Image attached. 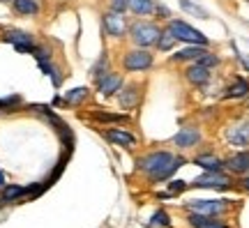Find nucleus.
<instances>
[{
    "label": "nucleus",
    "instance_id": "nucleus-32",
    "mask_svg": "<svg viewBox=\"0 0 249 228\" xmlns=\"http://www.w3.org/2000/svg\"><path fill=\"white\" fill-rule=\"evenodd\" d=\"M155 14H157V18H161V21H169L171 9L166 7V5H155Z\"/></svg>",
    "mask_w": 249,
    "mask_h": 228
},
{
    "label": "nucleus",
    "instance_id": "nucleus-15",
    "mask_svg": "<svg viewBox=\"0 0 249 228\" xmlns=\"http://www.w3.org/2000/svg\"><path fill=\"white\" fill-rule=\"evenodd\" d=\"M224 166L229 168L231 173H238V175L249 173V150L235 152V155H231L229 159H224Z\"/></svg>",
    "mask_w": 249,
    "mask_h": 228
},
{
    "label": "nucleus",
    "instance_id": "nucleus-34",
    "mask_svg": "<svg viewBox=\"0 0 249 228\" xmlns=\"http://www.w3.org/2000/svg\"><path fill=\"white\" fill-rule=\"evenodd\" d=\"M203 228H229V224H224V221L217 219V217H210V219H208V224H205Z\"/></svg>",
    "mask_w": 249,
    "mask_h": 228
},
{
    "label": "nucleus",
    "instance_id": "nucleus-21",
    "mask_svg": "<svg viewBox=\"0 0 249 228\" xmlns=\"http://www.w3.org/2000/svg\"><path fill=\"white\" fill-rule=\"evenodd\" d=\"M92 120H97L99 124H123V123H129V115L124 113H107V111H92L90 113Z\"/></svg>",
    "mask_w": 249,
    "mask_h": 228
},
{
    "label": "nucleus",
    "instance_id": "nucleus-37",
    "mask_svg": "<svg viewBox=\"0 0 249 228\" xmlns=\"http://www.w3.org/2000/svg\"><path fill=\"white\" fill-rule=\"evenodd\" d=\"M240 62H242V67L249 71V55H240Z\"/></svg>",
    "mask_w": 249,
    "mask_h": 228
},
{
    "label": "nucleus",
    "instance_id": "nucleus-35",
    "mask_svg": "<svg viewBox=\"0 0 249 228\" xmlns=\"http://www.w3.org/2000/svg\"><path fill=\"white\" fill-rule=\"evenodd\" d=\"M51 106H53V108H55V106H67V104H65V97L55 95V97H53V102H51Z\"/></svg>",
    "mask_w": 249,
    "mask_h": 228
},
{
    "label": "nucleus",
    "instance_id": "nucleus-28",
    "mask_svg": "<svg viewBox=\"0 0 249 228\" xmlns=\"http://www.w3.org/2000/svg\"><path fill=\"white\" fill-rule=\"evenodd\" d=\"M33 58H35L37 62H44V60H51V58H53V53H51V49H49V46H44V44H35Z\"/></svg>",
    "mask_w": 249,
    "mask_h": 228
},
{
    "label": "nucleus",
    "instance_id": "nucleus-40",
    "mask_svg": "<svg viewBox=\"0 0 249 228\" xmlns=\"http://www.w3.org/2000/svg\"><path fill=\"white\" fill-rule=\"evenodd\" d=\"M0 2H12V0H0Z\"/></svg>",
    "mask_w": 249,
    "mask_h": 228
},
{
    "label": "nucleus",
    "instance_id": "nucleus-4",
    "mask_svg": "<svg viewBox=\"0 0 249 228\" xmlns=\"http://www.w3.org/2000/svg\"><path fill=\"white\" fill-rule=\"evenodd\" d=\"M166 30H169L178 42H185V44H198V46H210V39H208L201 30H196L194 26H189L187 21H182V18H169V21H166Z\"/></svg>",
    "mask_w": 249,
    "mask_h": 228
},
{
    "label": "nucleus",
    "instance_id": "nucleus-25",
    "mask_svg": "<svg viewBox=\"0 0 249 228\" xmlns=\"http://www.w3.org/2000/svg\"><path fill=\"white\" fill-rule=\"evenodd\" d=\"M176 44H178V39H176V37H173V35L169 33V30L164 28V33L160 35V39H157L155 49H157L160 53H171L173 49H176Z\"/></svg>",
    "mask_w": 249,
    "mask_h": 228
},
{
    "label": "nucleus",
    "instance_id": "nucleus-17",
    "mask_svg": "<svg viewBox=\"0 0 249 228\" xmlns=\"http://www.w3.org/2000/svg\"><path fill=\"white\" fill-rule=\"evenodd\" d=\"M194 164L198 168H203V171H222L224 168V159L213 155V152H201V155H196L194 157Z\"/></svg>",
    "mask_w": 249,
    "mask_h": 228
},
{
    "label": "nucleus",
    "instance_id": "nucleus-7",
    "mask_svg": "<svg viewBox=\"0 0 249 228\" xmlns=\"http://www.w3.org/2000/svg\"><path fill=\"white\" fill-rule=\"evenodd\" d=\"M95 86H97V92L99 97H104V99H111V97H116L120 92V88L124 86V76L120 71H107L104 76L99 81H95Z\"/></svg>",
    "mask_w": 249,
    "mask_h": 228
},
{
    "label": "nucleus",
    "instance_id": "nucleus-12",
    "mask_svg": "<svg viewBox=\"0 0 249 228\" xmlns=\"http://www.w3.org/2000/svg\"><path fill=\"white\" fill-rule=\"evenodd\" d=\"M182 76H185V81L189 83V86L201 88V86H205V83L210 81V76H213V70L203 67L201 62H189L185 70H182Z\"/></svg>",
    "mask_w": 249,
    "mask_h": 228
},
{
    "label": "nucleus",
    "instance_id": "nucleus-29",
    "mask_svg": "<svg viewBox=\"0 0 249 228\" xmlns=\"http://www.w3.org/2000/svg\"><path fill=\"white\" fill-rule=\"evenodd\" d=\"M196 62H201V65H203V67H208V70H214V67H217V65H219L222 60H219V55H217V53L208 51L205 55H201V58H198Z\"/></svg>",
    "mask_w": 249,
    "mask_h": 228
},
{
    "label": "nucleus",
    "instance_id": "nucleus-9",
    "mask_svg": "<svg viewBox=\"0 0 249 228\" xmlns=\"http://www.w3.org/2000/svg\"><path fill=\"white\" fill-rule=\"evenodd\" d=\"M116 97H118V104H120L123 111H134L143 97V86L141 83H124Z\"/></svg>",
    "mask_w": 249,
    "mask_h": 228
},
{
    "label": "nucleus",
    "instance_id": "nucleus-2",
    "mask_svg": "<svg viewBox=\"0 0 249 228\" xmlns=\"http://www.w3.org/2000/svg\"><path fill=\"white\" fill-rule=\"evenodd\" d=\"M164 33V28L155 21H148V18H136L134 23H129V42L139 49H150V46L157 44L160 35Z\"/></svg>",
    "mask_w": 249,
    "mask_h": 228
},
{
    "label": "nucleus",
    "instance_id": "nucleus-5",
    "mask_svg": "<svg viewBox=\"0 0 249 228\" xmlns=\"http://www.w3.org/2000/svg\"><path fill=\"white\" fill-rule=\"evenodd\" d=\"M102 28H104L107 37H111V39H124L127 33H129L127 17H124V14H116V12H111V9L102 14Z\"/></svg>",
    "mask_w": 249,
    "mask_h": 228
},
{
    "label": "nucleus",
    "instance_id": "nucleus-13",
    "mask_svg": "<svg viewBox=\"0 0 249 228\" xmlns=\"http://www.w3.org/2000/svg\"><path fill=\"white\" fill-rule=\"evenodd\" d=\"M104 139L108 140V143H113V145H120V148L124 150H132L136 148V136H134L132 132H127V129H123V127H108V129H104Z\"/></svg>",
    "mask_w": 249,
    "mask_h": 228
},
{
    "label": "nucleus",
    "instance_id": "nucleus-36",
    "mask_svg": "<svg viewBox=\"0 0 249 228\" xmlns=\"http://www.w3.org/2000/svg\"><path fill=\"white\" fill-rule=\"evenodd\" d=\"M240 184H242V189H247V192H249V175H242L240 177Z\"/></svg>",
    "mask_w": 249,
    "mask_h": 228
},
{
    "label": "nucleus",
    "instance_id": "nucleus-1",
    "mask_svg": "<svg viewBox=\"0 0 249 228\" xmlns=\"http://www.w3.org/2000/svg\"><path fill=\"white\" fill-rule=\"evenodd\" d=\"M187 159L182 155H173L169 150H152L148 155L136 159V171L148 175V182H166L171 180V175L178 171L180 166H185Z\"/></svg>",
    "mask_w": 249,
    "mask_h": 228
},
{
    "label": "nucleus",
    "instance_id": "nucleus-10",
    "mask_svg": "<svg viewBox=\"0 0 249 228\" xmlns=\"http://www.w3.org/2000/svg\"><path fill=\"white\" fill-rule=\"evenodd\" d=\"M187 212H201V214H208V217H217L222 212L229 210V203L226 201H210V198H196V201H189L185 205Z\"/></svg>",
    "mask_w": 249,
    "mask_h": 228
},
{
    "label": "nucleus",
    "instance_id": "nucleus-20",
    "mask_svg": "<svg viewBox=\"0 0 249 228\" xmlns=\"http://www.w3.org/2000/svg\"><path fill=\"white\" fill-rule=\"evenodd\" d=\"M23 108H26V104H23V97H21V95L0 97V115L17 113V111H23Z\"/></svg>",
    "mask_w": 249,
    "mask_h": 228
},
{
    "label": "nucleus",
    "instance_id": "nucleus-16",
    "mask_svg": "<svg viewBox=\"0 0 249 228\" xmlns=\"http://www.w3.org/2000/svg\"><path fill=\"white\" fill-rule=\"evenodd\" d=\"M2 42L12 44L14 49H23V46H33L35 44V37L26 33V30H5L2 33Z\"/></svg>",
    "mask_w": 249,
    "mask_h": 228
},
{
    "label": "nucleus",
    "instance_id": "nucleus-24",
    "mask_svg": "<svg viewBox=\"0 0 249 228\" xmlns=\"http://www.w3.org/2000/svg\"><path fill=\"white\" fill-rule=\"evenodd\" d=\"M107 71H111V58H108V53L104 51L97 58V62L90 67V79H92V81H99L102 76H104V74H107Z\"/></svg>",
    "mask_w": 249,
    "mask_h": 228
},
{
    "label": "nucleus",
    "instance_id": "nucleus-26",
    "mask_svg": "<svg viewBox=\"0 0 249 228\" xmlns=\"http://www.w3.org/2000/svg\"><path fill=\"white\" fill-rule=\"evenodd\" d=\"M150 228H169L171 226V217H169V212L166 210H157L155 214H152V219H150V224H148Z\"/></svg>",
    "mask_w": 249,
    "mask_h": 228
},
{
    "label": "nucleus",
    "instance_id": "nucleus-8",
    "mask_svg": "<svg viewBox=\"0 0 249 228\" xmlns=\"http://www.w3.org/2000/svg\"><path fill=\"white\" fill-rule=\"evenodd\" d=\"M226 143L235 148H249V118H242L231 127H226Z\"/></svg>",
    "mask_w": 249,
    "mask_h": 228
},
{
    "label": "nucleus",
    "instance_id": "nucleus-31",
    "mask_svg": "<svg viewBox=\"0 0 249 228\" xmlns=\"http://www.w3.org/2000/svg\"><path fill=\"white\" fill-rule=\"evenodd\" d=\"M189 189V182L187 180H169V192L171 193H182V192H187Z\"/></svg>",
    "mask_w": 249,
    "mask_h": 228
},
{
    "label": "nucleus",
    "instance_id": "nucleus-41",
    "mask_svg": "<svg viewBox=\"0 0 249 228\" xmlns=\"http://www.w3.org/2000/svg\"><path fill=\"white\" fill-rule=\"evenodd\" d=\"M247 108H249V102H247Z\"/></svg>",
    "mask_w": 249,
    "mask_h": 228
},
{
    "label": "nucleus",
    "instance_id": "nucleus-30",
    "mask_svg": "<svg viewBox=\"0 0 249 228\" xmlns=\"http://www.w3.org/2000/svg\"><path fill=\"white\" fill-rule=\"evenodd\" d=\"M108 9L116 14H127L129 12V0H108Z\"/></svg>",
    "mask_w": 249,
    "mask_h": 228
},
{
    "label": "nucleus",
    "instance_id": "nucleus-18",
    "mask_svg": "<svg viewBox=\"0 0 249 228\" xmlns=\"http://www.w3.org/2000/svg\"><path fill=\"white\" fill-rule=\"evenodd\" d=\"M242 97H249V81L238 76V79H233V83L226 88L224 99H242Z\"/></svg>",
    "mask_w": 249,
    "mask_h": 228
},
{
    "label": "nucleus",
    "instance_id": "nucleus-19",
    "mask_svg": "<svg viewBox=\"0 0 249 228\" xmlns=\"http://www.w3.org/2000/svg\"><path fill=\"white\" fill-rule=\"evenodd\" d=\"M12 9L18 17H37L39 14V2L37 0H12Z\"/></svg>",
    "mask_w": 249,
    "mask_h": 228
},
{
    "label": "nucleus",
    "instance_id": "nucleus-22",
    "mask_svg": "<svg viewBox=\"0 0 249 228\" xmlns=\"http://www.w3.org/2000/svg\"><path fill=\"white\" fill-rule=\"evenodd\" d=\"M88 97H90L88 86H79V88H71V90L65 92V104L67 106H81V104H86Z\"/></svg>",
    "mask_w": 249,
    "mask_h": 228
},
{
    "label": "nucleus",
    "instance_id": "nucleus-33",
    "mask_svg": "<svg viewBox=\"0 0 249 228\" xmlns=\"http://www.w3.org/2000/svg\"><path fill=\"white\" fill-rule=\"evenodd\" d=\"M49 76H51V83H53V88H60V86H62V79H65V76L60 74V70H58V67H53V71H51Z\"/></svg>",
    "mask_w": 249,
    "mask_h": 228
},
{
    "label": "nucleus",
    "instance_id": "nucleus-3",
    "mask_svg": "<svg viewBox=\"0 0 249 228\" xmlns=\"http://www.w3.org/2000/svg\"><path fill=\"white\" fill-rule=\"evenodd\" d=\"M155 65V53L150 49H139L132 46L129 51H124L123 55V71L124 74H141V71L152 70Z\"/></svg>",
    "mask_w": 249,
    "mask_h": 228
},
{
    "label": "nucleus",
    "instance_id": "nucleus-38",
    "mask_svg": "<svg viewBox=\"0 0 249 228\" xmlns=\"http://www.w3.org/2000/svg\"><path fill=\"white\" fill-rule=\"evenodd\" d=\"M5 184H7V180H5V173L0 171V187H5Z\"/></svg>",
    "mask_w": 249,
    "mask_h": 228
},
{
    "label": "nucleus",
    "instance_id": "nucleus-27",
    "mask_svg": "<svg viewBox=\"0 0 249 228\" xmlns=\"http://www.w3.org/2000/svg\"><path fill=\"white\" fill-rule=\"evenodd\" d=\"M180 7L185 9V12H189V14L198 17V18H208V12H205L203 7H198L196 2H192V0H180Z\"/></svg>",
    "mask_w": 249,
    "mask_h": 228
},
{
    "label": "nucleus",
    "instance_id": "nucleus-39",
    "mask_svg": "<svg viewBox=\"0 0 249 228\" xmlns=\"http://www.w3.org/2000/svg\"><path fill=\"white\" fill-rule=\"evenodd\" d=\"M2 205H5V201H2V196H0V208H2Z\"/></svg>",
    "mask_w": 249,
    "mask_h": 228
},
{
    "label": "nucleus",
    "instance_id": "nucleus-14",
    "mask_svg": "<svg viewBox=\"0 0 249 228\" xmlns=\"http://www.w3.org/2000/svg\"><path fill=\"white\" fill-rule=\"evenodd\" d=\"M210 51V46H198V44H187L185 49H180L171 55V62H196L201 55Z\"/></svg>",
    "mask_w": 249,
    "mask_h": 228
},
{
    "label": "nucleus",
    "instance_id": "nucleus-11",
    "mask_svg": "<svg viewBox=\"0 0 249 228\" xmlns=\"http://www.w3.org/2000/svg\"><path fill=\"white\" fill-rule=\"evenodd\" d=\"M201 140H203V134H201V127H196V124H187L173 136V143L178 145V150H192Z\"/></svg>",
    "mask_w": 249,
    "mask_h": 228
},
{
    "label": "nucleus",
    "instance_id": "nucleus-6",
    "mask_svg": "<svg viewBox=\"0 0 249 228\" xmlns=\"http://www.w3.org/2000/svg\"><path fill=\"white\" fill-rule=\"evenodd\" d=\"M189 187H196V189H229L231 177L224 171H205L203 175H198Z\"/></svg>",
    "mask_w": 249,
    "mask_h": 228
},
{
    "label": "nucleus",
    "instance_id": "nucleus-23",
    "mask_svg": "<svg viewBox=\"0 0 249 228\" xmlns=\"http://www.w3.org/2000/svg\"><path fill=\"white\" fill-rule=\"evenodd\" d=\"M155 0H129V12H132L134 17H150V14H155Z\"/></svg>",
    "mask_w": 249,
    "mask_h": 228
}]
</instances>
